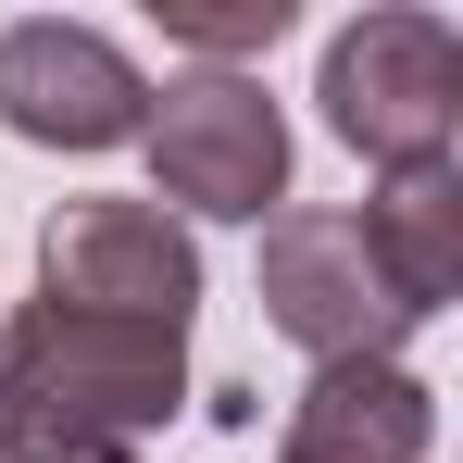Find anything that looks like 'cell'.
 <instances>
[{"instance_id": "1", "label": "cell", "mask_w": 463, "mask_h": 463, "mask_svg": "<svg viewBox=\"0 0 463 463\" xmlns=\"http://www.w3.org/2000/svg\"><path fill=\"white\" fill-rule=\"evenodd\" d=\"M188 413V338L113 313H0V463H138Z\"/></svg>"}, {"instance_id": "2", "label": "cell", "mask_w": 463, "mask_h": 463, "mask_svg": "<svg viewBox=\"0 0 463 463\" xmlns=\"http://www.w3.org/2000/svg\"><path fill=\"white\" fill-rule=\"evenodd\" d=\"M313 100H326V126L376 163V175L451 163V138H463V38L439 13H413V0L351 13V25L326 38V88H313Z\"/></svg>"}, {"instance_id": "3", "label": "cell", "mask_w": 463, "mask_h": 463, "mask_svg": "<svg viewBox=\"0 0 463 463\" xmlns=\"http://www.w3.org/2000/svg\"><path fill=\"white\" fill-rule=\"evenodd\" d=\"M151 201L188 226V213H226V226H263L288 201V113L263 100L250 76H175L151 100Z\"/></svg>"}, {"instance_id": "4", "label": "cell", "mask_w": 463, "mask_h": 463, "mask_svg": "<svg viewBox=\"0 0 463 463\" xmlns=\"http://www.w3.org/2000/svg\"><path fill=\"white\" fill-rule=\"evenodd\" d=\"M263 326L301 338L313 364H401L426 313L364 250V213H263Z\"/></svg>"}, {"instance_id": "5", "label": "cell", "mask_w": 463, "mask_h": 463, "mask_svg": "<svg viewBox=\"0 0 463 463\" xmlns=\"http://www.w3.org/2000/svg\"><path fill=\"white\" fill-rule=\"evenodd\" d=\"M38 301L188 338V313H201V238L175 226L163 201H63L38 226Z\"/></svg>"}, {"instance_id": "6", "label": "cell", "mask_w": 463, "mask_h": 463, "mask_svg": "<svg viewBox=\"0 0 463 463\" xmlns=\"http://www.w3.org/2000/svg\"><path fill=\"white\" fill-rule=\"evenodd\" d=\"M0 126L38 151H126L151 126V88L100 25L25 13V25H0Z\"/></svg>"}, {"instance_id": "7", "label": "cell", "mask_w": 463, "mask_h": 463, "mask_svg": "<svg viewBox=\"0 0 463 463\" xmlns=\"http://www.w3.org/2000/svg\"><path fill=\"white\" fill-rule=\"evenodd\" d=\"M439 388L413 364H313V388L276 426V463H426Z\"/></svg>"}, {"instance_id": "8", "label": "cell", "mask_w": 463, "mask_h": 463, "mask_svg": "<svg viewBox=\"0 0 463 463\" xmlns=\"http://www.w3.org/2000/svg\"><path fill=\"white\" fill-rule=\"evenodd\" d=\"M364 250L388 263V288H401L413 313H451V288H463V163L376 175V201H364Z\"/></svg>"}, {"instance_id": "9", "label": "cell", "mask_w": 463, "mask_h": 463, "mask_svg": "<svg viewBox=\"0 0 463 463\" xmlns=\"http://www.w3.org/2000/svg\"><path fill=\"white\" fill-rule=\"evenodd\" d=\"M163 38H188V51H213V76H238V51H276L288 38V0H151Z\"/></svg>"}]
</instances>
